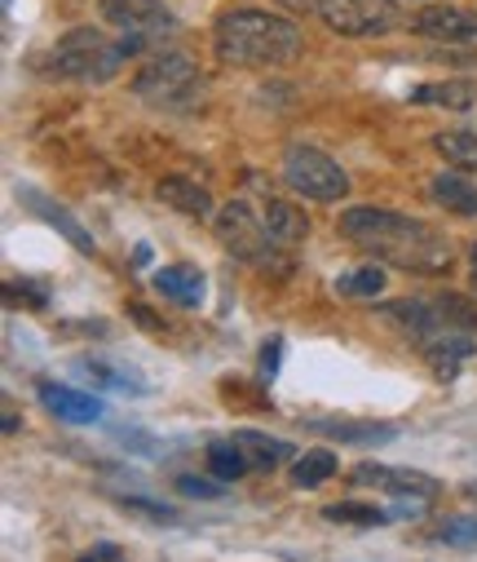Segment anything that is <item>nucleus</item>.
Segmentation results:
<instances>
[{
    "label": "nucleus",
    "mask_w": 477,
    "mask_h": 562,
    "mask_svg": "<svg viewBox=\"0 0 477 562\" xmlns=\"http://www.w3.org/2000/svg\"><path fill=\"white\" fill-rule=\"evenodd\" d=\"M341 235L363 244L367 252H376L381 261H389L398 270H416V274L451 270V239L407 213H394V209L354 204L341 213Z\"/></svg>",
    "instance_id": "obj_1"
},
{
    "label": "nucleus",
    "mask_w": 477,
    "mask_h": 562,
    "mask_svg": "<svg viewBox=\"0 0 477 562\" xmlns=\"http://www.w3.org/2000/svg\"><path fill=\"white\" fill-rule=\"evenodd\" d=\"M217 58L230 67H283L305 49V36L292 19L270 10H230L213 27Z\"/></svg>",
    "instance_id": "obj_2"
},
{
    "label": "nucleus",
    "mask_w": 477,
    "mask_h": 562,
    "mask_svg": "<svg viewBox=\"0 0 477 562\" xmlns=\"http://www.w3.org/2000/svg\"><path fill=\"white\" fill-rule=\"evenodd\" d=\"M124 58H128V54H124L120 41H111V36H102V32H93V27H76V32H67V36L54 45L49 71H54L58 80L106 85L111 76H120Z\"/></svg>",
    "instance_id": "obj_3"
},
{
    "label": "nucleus",
    "mask_w": 477,
    "mask_h": 562,
    "mask_svg": "<svg viewBox=\"0 0 477 562\" xmlns=\"http://www.w3.org/2000/svg\"><path fill=\"white\" fill-rule=\"evenodd\" d=\"M200 85H204V71L186 54H159L133 76L137 98H146L150 106H169V111H186L200 98Z\"/></svg>",
    "instance_id": "obj_4"
},
{
    "label": "nucleus",
    "mask_w": 477,
    "mask_h": 562,
    "mask_svg": "<svg viewBox=\"0 0 477 562\" xmlns=\"http://www.w3.org/2000/svg\"><path fill=\"white\" fill-rule=\"evenodd\" d=\"M283 182L305 195V200H318V204H337L350 195V173L328 156V151H318V147H287L283 151Z\"/></svg>",
    "instance_id": "obj_5"
},
{
    "label": "nucleus",
    "mask_w": 477,
    "mask_h": 562,
    "mask_svg": "<svg viewBox=\"0 0 477 562\" xmlns=\"http://www.w3.org/2000/svg\"><path fill=\"white\" fill-rule=\"evenodd\" d=\"M213 231H217V239H222V248L230 252V257H239V261H248V266H270V257H274V235H270V226H265V217H257L243 200H230L226 209H217V217H213Z\"/></svg>",
    "instance_id": "obj_6"
},
{
    "label": "nucleus",
    "mask_w": 477,
    "mask_h": 562,
    "mask_svg": "<svg viewBox=\"0 0 477 562\" xmlns=\"http://www.w3.org/2000/svg\"><path fill=\"white\" fill-rule=\"evenodd\" d=\"M318 19L337 36H385L398 27L394 0H318Z\"/></svg>",
    "instance_id": "obj_7"
},
{
    "label": "nucleus",
    "mask_w": 477,
    "mask_h": 562,
    "mask_svg": "<svg viewBox=\"0 0 477 562\" xmlns=\"http://www.w3.org/2000/svg\"><path fill=\"white\" fill-rule=\"evenodd\" d=\"M411 32L420 41H433V45H451V49H477V14L464 10V5H429L411 19Z\"/></svg>",
    "instance_id": "obj_8"
},
{
    "label": "nucleus",
    "mask_w": 477,
    "mask_h": 562,
    "mask_svg": "<svg viewBox=\"0 0 477 562\" xmlns=\"http://www.w3.org/2000/svg\"><path fill=\"white\" fill-rule=\"evenodd\" d=\"M350 483L354 487H376L385 496H416V501H433L442 492V483L433 474H420L411 465H359L350 470Z\"/></svg>",
    "instance_id": "obj_9"
},
{
    "label": "nucleus",
    "mask_w": 477,
    "mask_h": 562,
    "mask_svg": "<svg viewBox=\"0 0 477 562\" xmlns=\"http://www.w3.org/2000/svg\"><path fill=\"white\" fill-rule=\"evenodd\" d=\"M98 5H102V19L124 36H159L173 27V14L159 0H98Z\"/></svg>",
    "instance_id": "obj_10"
},
{
    "label": "nucleus",
    "mask_w": 477,
    "mask_h": 562,
    "mask_svg": "<svg viewBox=\"0 0 477 562\" xmlns=\"http://www.w3.org/2000/svg\"><path fill=\"white\" fill-rule=\"evenodd\" d=\"M420 355L429 359V368H433L438 376H455V368H464V363L477 355V341H473V333H464V328H438L433 337L420 341Z\"/></svg>",
    "instance_id": "obj_11"
},
{
    "label": "nucleus",
    "mask_w": 477,
    "mask_h": 562,
    "mask_svg": "<svg viewBox=\"0 0 477 562\" xmlns=\"http://www.w3.org/2000/svg\"><path fill=\"white\" fill-rule=\"evenodd\" d=\"M208 279H204V270L200 266H159L155 270V293L159 297H169V302H178L182 311H195V306H204V289Z\"/></svg>",
    "instance_id": "obj_12"
},
{
    "label": "nucleus",
    "mask_w": 477,
    "mask_h": 562,
    "mask_svg": "<svg viewBox=\"0 0 477 562\" xmlns=\"http://www.w3.org/2000/svg\"><path fill=\"white\" fill-rule=\"evenodd\" d=\"M41 403L58 416V420H71V426H93L102 416V403L84 390H71V385H58V381H41Z\"/></svg>",
    "instance_id": "obj_13"
},
{
    "label": "nucleus",
    "mask_w": 477,
    "mask_h": 562,
    "mask_svg": "<svg viewBox=\"0 0 477 562\" xmlns=\"http://www.w3.org/2000/svg\"><path fill=\"white\" fill-rule=\"evenodd\" d=\"M155 195H159V204L178 209L182 217H213V195H208V187H200L195 178L173 173V178H164V182L155 187Z\"/></svg>",
    "instance_id": "obj_14"
},
{
    "label": "nucleus",
    "mask_w": 477,
    "mask_h": 562,
    "mask_svg": "<svg viewBox=\"0 0 477 562\" xmlns=\"http://www.w3.org/2000/svg\"><path fill=\"white\" fill-rule=\"evenodd\" d=\"M429 195L438 209L455 213V217H477V182H468L459 169L455 173H438L429 182Z\"/></svg>",
    "instance_id": "obj_15"
},
{
    "label": "nucleus",
    "mask_w": 477,
    "mask_h": 562,
    "mask_svg": "<svg viewBox=\"0 0 477 562\" xmlns=\"http://www.w3.org/2000/svg\"><path fill=\"white\" fill-rule=\"evenodd\" d=\"M309 430L328 435V439H337V443H359V448L398 439V430H394V426H376V420H314Z\"/></svg>",
    "instance_id": "obj_16"
},
{
    "label": "nucleus",
    "mask_w": 477,
    "mask_h": 562,
    "mask_svg": "<svg viewBox=\"0 0 477 562\" xmlns=\"http://www.w3.org/2000/svg\"><path fill=\"white\" fill-rule=\"evenodd\" d=\"M19 200H23V204H27L32 213H41V217H45V222H49L54 231H63V235H67V239H71V244H76L80 252H89V257H93V239L84 235V226H80V222H76V217H71V213H67L63 204L45 200L41 191H19Z\"/></svg>",
    "instance_id": "obj_17"
},
{
    "label": "nucleus",
    "mask_w": 477,
    "mask_h": 562,
    "mask_svg": "<svg viewBox=\"0 0 477 562\" xmlns=\"http://www.w3.org/2000/svg\"><path fill=\"white\" fill-rule=\"evenodd\" d=\"M411 102H420V106H442V111H468V106L477 102V85H468V80L420 85V89H411Z\"/></svg>",
    "instance_id": "obj_18"
},
{
    "label": "nucleus",
    "mask_w": 477,
    "mask_h": 562,
    "mask_svg": "<svg viewBox=\"0 0 477 562\" xmlns=\"http://www.w3.org/2000/svg\"><path fill=\"white\" fill-rule=\"evenodd\" d=\"M230 439L239 443V452L248 457L252 470H274V465H283V461H292V443L270 439V435H261V430H239V435H230Z\"/></svg>",
    "instance_id": "obj_19"
},
{
    "label": "nucleus",
    "mask_w": 477,
    "mask_h": 562,
    "mask_svg": "<svg viewBox=\"0 0 477 562\" xmlns=\"http://www.w3.org/2000/svg\"><path fill=\"white\" fill-rule=\"evenodd\" d=\"M261 217H265V226H270V235L279 244H300L309 235V217L296 204H287V200H265Z\"/></svg>",
    "instance_id": "obj_20"
},
{
    "label": "nucleus",
    "mask_w": 477,
    "mask_h": 562,
    "mask_svg": "<svg viewBox=\"0 0 477 562\" xmlns=\"http://www.w3.org/2000/svg\"><path fill=\"white\" fill-rule=\"evenodd\" d=\"M433 151L459 173L477 169V133L473 128H442V133H433Z\"/></svg>",
    "instance_id": "obj_21"
},
{
    "label": "nucleus",
    "mask_w": 477,
    "mask_h": 562,
    "mask_svg": "<svg viewBox=\"0 0 477 562\" xmlns=\"http://www.w3.org/2000/svg\"><path fill=\"white\" fill-rule=\"evenodd\" d=\"M76 368H80V376L93 381V390H124V394H133V398L146 394L141 376H133V372H124V368H115V363H106V359H80Z\"/></svg>",
    "instance_id": "obj_22"
},
{
    "label": "nucleus",
    "mask_w": 477,
    "mask_h": 562,
    "mask_svg": "<svg viewBox=\"0 0 477 562\" xmlns=\"http://www.w3.org/2000/svg\"><path fill=\"white\" fill-rule=\"evenodd\" d=\"M389 289V279H385V266H359V270H345L337 274V293L341 297H363V302H376L381 293Z\"/></svg>",
    "instance_id": "obj_23"
},
{
    "label": "nucleus",
    "mask_w": 477,
    "mask_h": 562,
    "mask_svg": "<svg viewBox=\"0 0 477 562\" xmlns=\"http://www.w3.org/2000/svg\"><path fill=\"white\" fill-rule=\"evenodd\" d=\"M337 452H328V448H309L305 457H296V465H292V483L296 487H318V483H328L332 474H337Z\"/></svg>",
    "instance_id": "obj_24"
},
{
    "label": "nucleus",
    "mask_w": 477,
    "mask_h": 562,
    "mask_svg": "<svg viewBox=\"0 0 477 562\" xmlns=\"http://www.w3.org/2000/svg\"><path fill=\"white\" fill-rule=\"evenodd\" d=\"M204 461H208L213 479H222V483H239V479L252 470V465H248V457L239 452V443H235V439H217V443H208Z\"/></svg>",
    "instance_id": "obj_25"
},
{
    "label": "nucleus",
    "mask_w": 477,
    "mask_h": 562,
    "mask_svg": "<svg viewBox=\"0 0 477 562\" xmlns=\"http://www.w3.org/2000/svg\"><path fill=\"white\" fill-rule=\"evenodd\" d=\"M438 544L446 549H477V514H455V518H442L438 531H433Z\"/></svg>",
    "instance_id": "obj_26"
},
{
    "label": "nucleus",
    "mask_w": 477,
    "mask_h": 562,
    "mask_svg": "<svg viewBox=\"0 0 477 562\" xmlns=\"http://www.w3.org/2000/svg\"><path fill=\"white\" fill-rule=\"evenodd\" d=\"M323 518H328V522H350V527H381V522H394L389 509H376V505H328Z\"/></svg>",
    "instance_id": "obj_27"
},
{
    "label": "nucleus",
    "mask_w": 477,
    "mask_h": 562,
    "mask_svg": "<svg viewBox=\"0 0 477 562\" xmlns=\"http://www.w3.org/2000/svg\"><path fill=\"white\" fill-rule=\"evenodd\" d=\"M115 505L133 518H146V522H182V514L164 501H146V496H115Z\"/></svg>",
    "instance_id": "obj_28"
},
{
    "label": "nucleus",
    "mask_w": 477,
    "mask_h": 562,
    "mask_svg": "<svg viewBox=\"0 0 477 562\" xmlns=\"http://www.w3.org/2000/svg\"><path fill=\"white\" fill-rule=\"evenodd\" d=\"M433 306H438V315L446 319V328L477 333V306H473V302H464V297H438Z\"/></svg>",
    "instance_id": "obj_29"
},
{
    "label": "nucleus",
    "mask_w": 477,
    "mask_h": 562,
    "mask_svg": "<svg viewBox=\"0 0 477 562\" xmlns=\"http://www.w3.org/2000/svg\"><path fill=\"white\" fill-rule=\"evenodd\" d=\"M178 492H182V496H195V501H222V496H226L222 483L200 479V474H182V479H178Z\"/></svg>",
    "instance_id": "obj_30"
},
{
    "label": "nucleus",
    "mask_w": 477,
    "mask_h": 562,
    "mask_svg": "<svg viewBox=\"0 0 477 562\" xmlns=\"http://www.w3.org/2000/svg\"><path fill=\"white\" fill-rule=\"evenodd\" d=\"M5 302L10 306H19V302L45 306V293H41V284H32V279H23V284H19V279H10V284H5Z\"/></svg>",
    "instance_id": "obj_31"
},
{
    "label": "nucleus",
    "mask_w": 477,
    "mask_h": 562,
    "mask_svg": "<svg viewBox=\"0 0 477 562\" xmlns=\"http://www.w3.org/2000/svg\"><path fill=\"white\" fill-rule=\"evenodd\" d=\"M76 562H124V549L111 544V540H102V544H93L89 553H80Z\"/></svg>",
    "instance_id": "obj_32"
},
{
    "label": "nucleus",
    "mask_w": 477,
    "mask_h": 562,
    "mask_svg": "<svg viewBox=\"0 0 477 562\" xmlns=\"http://www.w3.org/2000/svg\"><path fill=\"white\" fill-rule=\"evenodd\" d=\"M279 355H283V341H279V337H270V341L261 346V372H265V376H274V372H279Z\"/></svg>",
    "instance_id": "obj_33"
},
{
    "label": "nucleus",
    "mask_w": 477,
    "mask_h": 562,
    "mask_svg": "<svg viewBox=\"0 0 477 562\" xmlns=\"http://www.w3.org/2000/svg\"><path fill=\"white\" fill-rule=\"evenodd\" d=\"M128 315H133V319H137L146 333H159V328H164V324H159V315H150V311H146V306H137V302L128 306Z\"/></svg>",
    "instance_id": "obj_34"
},
{
    "label": "nucleus",
    "mask_w": 477,
    "mask_h": 562,
    "mask_svg": "<svg viewBox=\"0 0 477 562\" xmlns=\"http://www.w3.org/2000/svg\"><path fill=\"white\" fill-rule=\"evenodd\" d=\"M146 261H150V248H146V244H137V248H133V266H146Z\"/></svg>",
    "instance_id": "obj_35"
},
{
    "label": "nucleus",
    "mask_w": 477,
    "mask_h": 562,
    "mask_svg": "<svg viewBox=\"0 0 477 562\" xmlns=\"http://www.w3.org/2000/svg\"><path fill=\"white\" fill-rule=\"evenodd\" d=\"M468 270H473V289H477V244L468 248Z\"/></svg>",
    "instance_id": "obj_36"
},
{
    "label": "nucleus",
    "mask_w": 477,
    "mask_h": 562,
    "mask_svg": "<svg viewBox=\"0 0 477 562\" xmlns=\"http://www.w3.org/2000/svg\"><path fill=\"white\" fill-rule=\"evenodd\" d=\"M459 492H464V496H468V501H477V479H468V483H464V487H459Z\"/></svg>",
    "instance_id": "obj_37"
},
{
    "label": "nucleus",
    "mask_w": 477,
    "mask_h": 562,
    "mask_svg": "<svg viewBox=\"0 0 477 562\" xmlns=\"http://www.w3.org/2000/svg\"><path fill=\"white\" fill-rule=\"evenodd\" d=\"M416 5H429V0H416Z\"/></svg>",
    "instance_id": "obj_38"
}]
</instances>
